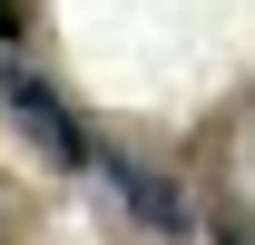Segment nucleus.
Segmentation results:
<instances>
[{"label":"nucleus","mask_w":255,"mask_h":245,"mask_svg":"<svg viewBox=\"0 0 255 245\" xmlns=\"http://www.w3.org/2000/svg\"><path fill=\"white\" fill-rule=\"evenodd\" d=\"M0 108H10V127L30 137L49 167H98V147H89V127L69 118V98L39 79V69H20V59H0Z\"/></svg>","instance_id":"obj_1"},{"label":"nucleus","mask_w":255,"mask_h":245,"mask_svg":"<svg viewBox=\"0 0 255 245\" xmlns=\"http://www.w3.org/2000/svg\"><path fill=\"white\" fill-rule=\"evenodd\" d=\"M98 177L118 186V216H128V226H147V236H187V196H177L157 167H128V157L98 147Z\"/></svg>","instance_id":"obj_2"},{"label":"nucleus","mask_w":255,"mask_h":245,"mask_svg":"<svg viewBox=\"0 0 255 245\" xmlns=\"http://www.w3.org/2000/svg\"><path fill=\"white\" fill-rule=\"evenodd\" d=\"M10 39H20V0H0V49H10Z\"/></svg>","instance_id":"obj_3"},{"label":"nucleus","mask_w":255,"mask_h":245,"mask_svg":"<svg viewBox=\"0 0 255 245\" xmlns=\"http://www.w3.org/2000/svg\"><path fill=\"white\" fill-rule=\"evenodd\" d=\"M216 245H255V236H216Z\"/></svg>","instance_id":"obj_4"}]
</instances>
